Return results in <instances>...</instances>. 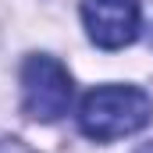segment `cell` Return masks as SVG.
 Listing matches in <instances>:
<instances>
[{"instance_id":"obj_1","label":"cell","mask_w":153,"mask_h":153,"mask_svg":"<svg viewBox=\"0 0 153 153\" xmlns=\"http://www.w3.org/2000/svg\"><path fill=\"white\" fill-rule=\"evenodd\" d=\"M150 121H153V96L139 85H100L85 93L78 107V128L96 143L135 135Z\"/></svg>"},{"instance_id":"obj_2","label":"cell","mask_w":153,"mask_h":153,"mask_svg":"<svg viewBox=\"0 0 153 153\" xmlns=\"http://www.w3.org/2000/svg\"><path fill=\"white\" fill-rule=\"evenodd\" d=\"M71 75L61 61L32 53L22 64V111L32 121H57L71 107Z\"/></svg>"},{"instance_id":"obj_3","label":"cell","mask_w":153,"mask_h":153,"mask_svg":"<svg viewBox=\"0 0 153 153\" xmlns=\"http://www.w3.org/2000/svg\"><path fill=\"white\" fill-rule=\"evenodd\" d=\"M82 25L100 50H121L135 43L143 11L139 0H82Z\"/></svg>"},{"instance_id":"obj_4","label":"cell","mask_w":153,"mask_h":153,"mask_svg":"<svg viewBox=\"0 0 153 153\" xmlns=\"http://www.w3.org/2000/svg\"><path fill=\"white\" fill-rule=\"evenodd\" d=\"M0 153H36V150L22 139H0Z\"/></svg>"},{"instance_id":"obj_5","label":"cell","mask_w":153,"mask_h":153,"mask_svg":"<svg viewBox=\"0 0 153 153\" xmlns=\"http://www.w3.org/2000/svg\"><path fill=\"white\" fill-rule=\"evenodd\" d=\"M135 153H153V143H146V146H139Z\"/></svg>"}]
</instances>
